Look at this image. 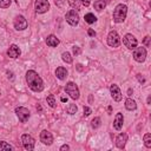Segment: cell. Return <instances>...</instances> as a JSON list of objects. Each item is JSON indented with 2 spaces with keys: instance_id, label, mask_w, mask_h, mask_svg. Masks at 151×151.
Masks as SVG:
<instances>
[{
  "instance_id": "30",
  "label": "cell",
  "mask_w": 151,
  "mask_h": 151,
  "mask_svg": "<svg viewBox=\"0 0 151 151\" xmlns=\"http://www.w3.org/2000/svg\"><path fill=\"white\" fill-rule=\"evenodd\" d=\"M84 114H85V116L91 114V109H90L88 106H85V107H84Z\"/></svg>"
},
{
  "instance_id": "17",
  "label": "cell",
  "mask_w": 151,
  "mask_h": 151,
  "mask_svg": "<svg viewBox=\"0 0 151 151\" xmlns=\"http://www.w3.org/2000/svg\"><path fill=\"white\" fill-rule=\"evenodd\" d=\"M59 42H60L59 39H58L55 35H53V34L48 35L47 39H46V44H47L48 46H51V47H55V46H58Z\"/></svg>"
},
{
  "instance_id": "34",
  "label": "cell",
  "mask_w": 151,
  "mask_h": 151,
  "mask_svg": "<svg viewBox=\"0 0 151 151\" xmlns=\"http://www.w3.org/2000/svg\"><path fill=\"white\" fill-rule=\"evenodd\" d=\"M80 2H81L85 7H87V6L90 5V0H80Z\"/></svg>"
},
{
  "instance_id": "22",
  "label": "cell",
  "mask_w": 151,
  "mask_h": 151,
  "mask_svg": "<svg viewBox=\"0 0 151 151\" xmlns=\"http://www.w3.org/2000/svg\"><path fill=\"white\" fill-rule=\"evenodd\" d=\"M85 21H86L87 24H93V22L97 21V18L94 17V14L87 13V14H85Z\"/></svg>"
},
{
  "instance_id": "2",
  "label": "cell",
  "mask_w": 151,
  "mask_h": 151,
  "mask_svg": "<svg viewBox=\"0 0 151 151\" xmlns=\"http://www.w3.org/2000/svg\"><path fill=\"white\" fill-rule=\"evenodd\" d=\"M126 14H127L126 5H123V4L117 5L114 11H113V21L114 22H123L126 18Z\"/></svg>"
},
{
  "instance_id": "19",
  "label": "cell",
  "mask_w": 151,
  "mask_h": 151,
  "mask_svg": "<svg viewBox=\"0 0 151 151\" xmlns=\"http://www.w3.org/2000/svg\"><path fill=\"white\" fill-rule=\"evenodd\" d=\"M125 107H126L127 110L132 111V110H136V109H137V104H136V101H134L133 99L129 98V99L125 100Z\"/></svg>"
},
{
  "instance_id": "29",
  "label": "cell",
  "mask_w": 151,
  "mask_h": 151,
  "mask_svg": "<svg viewBox=\"0 0 151 151\" xmlns=\"http://www.w3.org/2000/svg\"><path fill=\"white\" fill-rule=\"evenodd\" d=\"M11 5V0H0V7L1 8H7Z\"/></svg>"
},
{
  "instance_id": "10",
  "label": "cell",
  "mask_w": 151,
  "mask_h": 151,
  "mask_svg": "<svg viewBox=\"0 0 151 151\" xmlns=\"http://www.w3.org/2000/svg\"><path fill=\"white\" fill-rule=\"evenodd\" d=\"M123 44H124L127 48L133 50V48L137 47L138 41H137V39H136L132 34H125V37H124V39H123Z\"/></svg>"
},
{
  "instance_id": "24",
  "label": "cell",
  "mask_w": 151,
  "mask_h": 151,
  "mask_svg": "<svg viewBox=\"0 0 151 151\" xmlns=\"http://www.w3.org/2000/svg\"><path fill=\"white\" fill-rule=\"evenodd\" d=\"M61 58H63V60H64L65 63H67V64H71V63H72V57H71V54H70L68 52H63Z\"/></svg>"
},
{
  "instance_id": "38",
  "label": "cell",
  "mask_w": 151,
  "mask_h": 151,
  "mask_svg": "<svg viewBox=\"0 0 151 151\" xmlns=\"http://www.w3.org/2000/svg\"><path fill=\"white\" fill-rule=\"evenodd\" d=\"M81 66H83L81 64H78V65H77V68H78V71H83V67H81Z\"/></svg>"
},
{
  "instance_id": "8",
  "label": "cell",
  "mask_w": 151,
  "mask_h": 151,
  "mask_svg": "<svg viewBox=\"0 0 151 151\" xmlns=\"http://www.w3.org/2000/svg\"><path fill=\"white\" fill-rule=\"evenodd\" d=\"M133 50V59L138 63H143L146 58V50L144 47H136Z\"/></svg>"
},
{
  "instance_id": "35",
  "label": "cell",
  "mask_w": 151,
  "mask_h": 151,
  "mask_svg": "<svg viewBox=\"0 0 151 151\" xmlns=\"http://www.w3.org/2000/svg\"><path fill=\"white\" fill-rule=\"evenodd\" d=\"M87 33H88V35H90V37H94V35H96V32H94L93 29H88V31H87Z\"/></svg>"
},
{
  "instance_id": "16",
  "label": "cell",
  "mask_w": 151,
  "mask_h": 151,
  "mask_svg": "<svg viewBox=\"0 0 151 151\" xmlns=\"http://www.w3.org/2000/svg\"><path fill=\"white\" fill-rule=\"evenodd\" d=\"M126 142H127V134L126 133H120V134H118V137L116 139V145H117V147L123 149L125 146Z\"/></svg>"
},
{
  "instance_id": "39",
  "label": "cell",
  "mask_w": 151,
  "mask_h": 151,
  "mask_svg": "<svg viewBox=\"0 0 151 151\" xmlns=\"http://www.w3.org/2000/svg\"><path fill=\"white\" fill-rule=\"evenodd\" d=\"M127 94H129V96H131V94H132V90H131V88H129V90H127Z\"/></svg>"
},
{
  "instance_id": "15",
  "label": "cell",
  "mask_w": 151,
  "mask_h": 151,
  "mask_svg": "<svg viewBox=\"0 0 151 151\" xmlns=\"http://www.w3.org/2000/svg\"><path fill=\"white\" fill-rule=\"evenodd\" d=\"M123 123H124V117H123V114L119 112V113H117L116 114V117H114V122H113V127L116 129V130H120L122 127H123Z\"/></svg>"
},
{
  "instance_id": "36",
  "label": "cell",
  "mask_w": 151,
  "mask_h": 151,
  "mask_svg": "<svg viewBox=\"0 0 151 151\" xmlns=\"http://www.w3.org/2000/svg\"><path fill=\"white\" fill-rule=\"evenodd\" d=\"M68 149H70V146H68V145H66V144H65V145H63V146L60 147V150H61V151H65V150H68Z\"/></svg>"
},
{
  "instance_id": "40",
  "label": "cell",
  "mask_w": 151,
  "mask_h": 151,
  "mask_svg": "<svg viewBox=\"0 0 151 151\" xmlns=\"http://www.w3.org/2000/svg\"><path fill=\"white\" fill-rule=\"evenodd\" d=\"M61 101H63V103L67 101V98H65V97H61Z\"/></svg>"
},
{
  "instance_id": "28",
  "label": "cell",
  "mask_w": 151,
  "mask_h": 151,
  "mask_svg": "<svg viewBox=\"0 0 151 151\" xmlns=\"http://www.w3.org/2000/svg\"><path fill=\"white\" fill-rule=\"evenodd\" d=\"M144 144L146 147H151V134L150 133L144 134Z\"/></svg>"
},
{
  "instance_id": "13",
  "label": "cell",
  "mask_w": 151,
  "mask_h": 151,
  "mask_svg": "<svg viewBox=\"0 0 151 151\" xmlns=\"http://www.w3.org/2000/svg\"><path fill=\"white\" fill-rule=\"evenodd\" d=\"M110 92H111V96L113 98V100L116 101H120L122 100V92H120V88L116 85V84H112L110 86Z\"/></svg>"
},
{
  "instance_id": "4",
  "label": "cell",
  "mask_w": 151,
  "mask_h": 151,
  "mask_svg": "<svg viewBox=\"0 0 151 151\" xmlns=\"http://www.w3.org/2000/svg\"><path fill=\"white\" fill-rule=\"evenodd\" d=\"M65 18H66V21H67L71 26H76V25L79 22V14H78V12H77L76 9H70V11L66 13Z\"/></svg>"
},
{
  "instance_id": "7",
  "label": "cell",
  "mask_w": 151,
  "mask_h": 151,
  "mask_svg": "<svg viewBox=\"0 0 151 151\" xmlns=\"http://www.w3.org/2000/svg\"><path fill=\"white\" fill-rule=\"evenodd\" d=\"M15 113H17V116H18V118H19V120H20L21 123L27 122L28 118H29V111H28L26 107H24V106L17 107V109H15Z\"/></svg>"
},
{
  "instance_id": "3",
  "label": "cell",
  "mask_w": 151,
  "mask_h": 151,
  "mask_svg": "<svg viewBox=\"0 0 151 151\" xmlns=\"http://www.w3.org/2000/svg\"><path fill=\"white\" fill-rule=\"evenodd\" d=\"M65 92H66L67 94H70V97H71L72 99H78V98H79V88H78V86H77L73 81H70V83L66 84V86H65Z\"/></svg>"
},
{
  "instance_id": "27",
  "label": "cell",
  "mask_w": 151,
  "mask_h": 151,
  "mask_svg": "<svg viewBox=\"0 0 151 151\" xmlns=\"http://www.w3.org/2000/svg\"><path fill=\"white\" fill-rule=\"evenodd\" d=\"M100 124H101V120H100V118H99V117L93 118V119H92V122H91V125H92V127H93V129L99 127V126H100Z\"/></svg>"
},
{
  "instance_id": "31",
  "label": "cell",
  "mask_w": 151,
  "mask_h": 151,
  "mask_svg": "<svg viewBox=\"0 0 151 151\" xmlns=\"http://www.w3.org/2000/svg\"><path fill=\"white\" fill-rule=\"evenodd\" d=\"M73 53L77 55V54H79L80 53V48L78 47V46H73Z\"/></svg>"
},
{
  "instance_id": "33",
  "label": "cell",
  "mask_w": 151,
  "mask_h": 151,
  "mask_svg": "<svg viewBox=\"0 0 151 151\" xmlns=\"http://www.w3.org/2000/svg\"><path fill=\"white\" fill-rule=\"evenodd\" d=\"M137 78H138V80H139L142 84H144V83H145V79L142 77V74H137Z\"/></svg>"
},
{
  "instance_id": "11",
  "label": "cell",
  "mask_w": 151,
  "mask_h": 151,
  "mask_svg": "<svg viewBox=\"0 0 151 151\" xmlns=\"http://www.w3.org/2000/svg\"><path fill=\"white\" fill-rule=\"evenodd\" d=\"M13 25H14V28L18 29V31H22L27 27V21L26 19L22 17V15H17L14 18V21H13Z\"/></svg>"
},
{
  "instance_id": "21",
  "label": "cell",
  "mask_w": 151,
  "mask_h": 151,
  "mask_svg": "<svg viewBox=\"0 0 151 151\" xmlns=\"http://www.w3.org/2000/svg\"><path fill=\"white\" fill-rule=\"evenodd\" d=\"M12 150H13L12 145H9L8 143H6L4 140L0 142V151H12Z\"/></svg>"
},
{
  "instance_id": "18",
  "label": "cell",
  "mask_w": 151,
  "mask_h": 151,
  "mask_svg": "<svg viewBox=\"0 0 151 151\" xmlns=\"http://www.w3.org/2000/svg\"><path fill=\"white\" fill-rule=\"evenodd\" d=\"M55 76H57L58 79L64 80V79L67 77V71H66V68L63 67V66H59V67L55 70Z\"/></svg>"
},
{
  "instance_id": "9",
  "label": "cell",
  "mask_w": 151,
  "mask_h": 151,
  "mask_svg": "<svg viewBox=\"0 0 151 151\" xmlns=\"http://www.w3.org/2000/svg\"><path fill=\"white\" fill-rule=\"evenodd\" d=\"M21 142H22V145L26 150H33L34 149V138L31 136V134H22L21 136Z\"/></svg>"
},
{
  "instance_id": "12",
  "label": "cell",
  "mask_w": 151,
  "mask_h": 151,
  "mask_svg": "<svg viewBox=\"0 0 151 151\" xmlns=\"http://www.w3.org/2000/svg\"><path fill=\"white\" fill-rule=\"evenodd\" d=\"M40 140H41L45 145H51V144L53 143V136H52V133H51L50 131L44 130V131H41V133H40Z\"/></svg>"
},
{
  "instance_id": "6",
  "label": "cell",
  "mask_w": 151,
  "mask_h": 151,
  "mask_svg": "<svg viewBox=\"0 0 151 151\" xmlns=\"http://www.w3.org/2000/svg\"><path fill=\"white\" fill-rule=\"evenodd\" d=\"M34 8H35V12L37 13H45L50 9V4L47 0H35V4H34Z\"/></svg>"
},
{
  "instance_id": "14",
  "label": "cell",
  "mask_w": 151,
  "mask_h": 151,
  "mask_svg": "<svg viewBox=\"0 0 151 151\" xmlns=\"http://www.w3.org/2000/svg\"><path fill=\"white\" fill-rule=\"evenodd\" d=\"M20 53H21V51H20V48H19L15 44L11 45V46H9V48L7 50V55H8L9 58H13V59L18 58V57L20 55Z\"/></svg>"
},
{
  "instance_id": "1",
  "label": "cell",
  "mask_w": 151,
  "mask_h": 151,
  "mask_svg": "<svg viewBox=\"0 0 151 151\" xmlns=\"http://www.w3.org/2000/svg\"><path fill=\"white\" fill-rule=\"evenodd\" d=\"M26 81H27V85L28 87L34 91V92H40L44 90V83H42V79L39 77V74L33 71V70H29L26 72Z\"/></svg>"
},
{
  "instance_id": "41",
  "label": "cell",
  "mask_w": 151,
  "mask_h": 151,
  "mask_svg": "<svg viewBox=\"0 0 151 151\" xmlns=\"http://www.w3.org/2000/svg\"><path fill=\"white\" fill-rule=\"evenodd\" d=\"M125 1H129V0H125Z\"/></svg>"
},
{
  "instance_id": "20",
  "label": "cell",
  "mask_w": 151,
  "mask_h": 151,
  "mask_svg": "<svg viewBox=\"0 0 151 151\" xmlns=\"http://www.w3.org/2000/svg\"><path fill=\"white\" fill-rule=\"evenodd\" d=\"M105 6H106L105 0H96V1H94V8H96L98 12L103 11V9L105 8Z\"/></svg>"
},
{
  "instance_id": "32",
  "label": "cell",
  "mask_w": 151,
  "mask_h": 151,
  "mask_svg": "<svg viewBox=\"0 0 151 151\" xmlns=\"http://www.w3.org/2000/svg\"><path fill=\"white\" fill-rule=\"evenodd\" d=\"M144 44H145L146 46H150V37H149V35L145 37V39H144Z\"/></svg>"
},
{
  "instance_id": "37",
  "label": "cell",
  "mask_w": 151,
  "mask_h": 151,
  "mask_svg": "<svg viewBox=\"0 0 151 151\" xmlns=\"http://www.w3.org/2000/svg\"><path fill=\"white\" fill-rule=\"evenodd\" d=\"M7 74H8V78H11L12 80L14 79V77H13V73H12V72H7Z\"/></svg>"
},
{
  "instance_id": "23",
  "label": "cell",
  "mask_w": 151,
  "mask_h": 151,
  "mask_svg": "<svg viewBox=\"0 0 151 151\" xmlns=\"http://www.w3.org/2000/svg\"><path fill=\"white\" fill-rule=\"evenodd\" d=\"M46 100H47V104L51 107H55L57 106V103H55V99H54V96L53 94H48L47 98H46Z\"/></svg>"
},
{
  "instance_id": "5",
  "label": "cell",
  "mask_w": 151,
  "mask_h": 151,
  "mask_svg": "<svg viewBox=\"0 0 151 151\" xmlns=\"http://www.w3.org/2000/svg\"><path fill=\"white\" fill-rule=\"evenodd\" d=\"M107 44L111 47H118L120 45V38L116 31H111L107 35Z\"/></svg>"
},
{
  "instance_id": "26",
  "label": "cell",
  "mask_w": 151,
  "mask_h": 151,
  "mask_svg": "<svg viewBox=\"0 0 151 151\" xmlns=\"http://www.w3.org/2000/svg\"><path fill=\"white\" fill-rule=\"evenodd\" d=\"M68 4H70V6H71L72 8H74L76 11L79 9V7H80V0H68Z\"/></svg>"
},
{
  "instance_id": "25",
  "label": "cell",
  "mask_w": 151,
  "mask_h": 151,
  "mask_svg": "<svg viewBox=\"0 0 151 151\" xmlns=\"http://www.w3.org/2000/svg\"><path fill=\"white\" fill-rule=\"evenodd\" d=\"M77 110H78V107H77L76 104H70V105L66 107V111H67V113H70V114H74V113L77 112Z\"/></svg>"
}]
</instances>
